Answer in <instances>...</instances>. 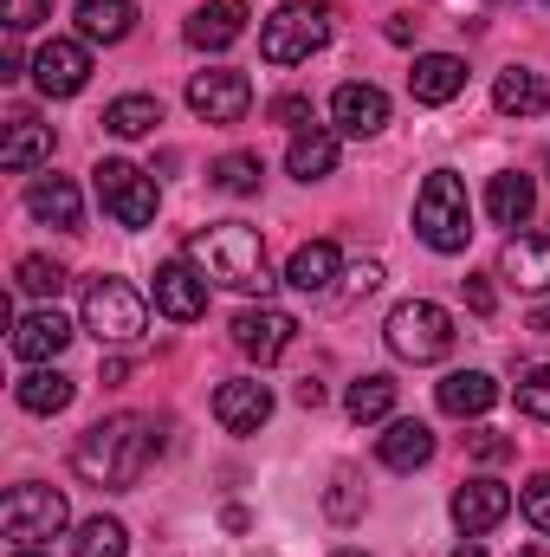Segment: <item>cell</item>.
Segmentation results:
<instances>
[{"instance_id": "1", "label": "cell", "mask_w": 550, "mask_h": 557, "mask_svg": "<svg viewBox=\"0 0 550 557\" xmlns=\"http://www.w3.org/2000/svg\"><path fill=\"white\" fill-rule=\"evenodd\" d=\"M149 460H155V421H142V416L91 421L78 434V447H72V473L85 486H104V493L137 486L142 473H149Z\"/></svg>"}, {"instance_id": "2", "label": "cell", "mask_w": 550, "mask_h": 557, "mask_svg": "<svg viewBox=\"0 0 550 557\" xmlns=\"http://www.w3.org/2000/svg\"><path fill=\"white\" fill-rule=\"evenodd\" d=\"M188 267H201V278H214V285H234V292H273L278 278L266 273V240H260V227H247V221H214V227H201L195 240H188Z\"/></svg>"}, {"instance_id": "3", "label": "cell", "mask_w": 550, "mask_h": 557, "mask_svg": "<svg viewBox=\"0 0 550 557\" xmlns=\"http://www.w3.org/2000/svg\"><path fill=\"white\" fill-rule=\"evenodd\" d=\"M414 234L434 247V253H466L473 240V201H466V182L453 169H434L414 195Z\"/></svg>"}, {"instance_id": "4", "label": "cell", "mask_w": 550, "mask_h": 557, "mask_svg": "<svg viewBox=\"0 0 550 557\" xmlns=\"http://www.w3.org/2000/svg\"><path fill=\"white\" fill-rule=\"evenodd\" d=\"M330 39V7L324 0H278L273 20L260 26V59L266 65H304Z\"/></svg>"}, {"instance_id": "5", "label": "cell", "mask_w": 550, "mask_h": 557, "mask_svg": "<svg viewBox=\"0 0 550 557\" xmlns=\"http://www.w3.org/2000/svg\"><path fill=\"white\" fill-rule=\"evenodd\" d=\"M383 337H389V350H396L402 363H440V357L453 350V311L434 305V298H409V305L389 311Z\"/></svg>"}, {"instance_id": "6", "label": "cell", "mask_w": 550, "mask_h": 557, "mask_svg": "<svg viewBox=\"0 0 550 557\" xmlns=\"http://www.w3.org/2000/svg\"><path fill=\"white\" fill-rule=\"evenodd\" d=\"M65 525H72V506H65L59 486L26 480V486H13V493L0 499V532H7L13 545H46V539H59Z\"/></svg>"}, {"instance_id": "7", "label": "cell", "mask_w": 550, "mask_h": 557, "mask_svg": "<svg viewBox=\"0 0 550 557\" xmlns=\"http://www.w3.org/2000/svg\"><path fill=\"white\" fill-rule=\"evenodd\" d=\"M85 331L98 344H137L142 337V292L124 278H91L85 285Z\"/></svg>"}, {"instance_id": "8", "label": "cell", "mask_w": 550, "mask_h": 557, "mask_svg": "<svg viewBox=\"0 0 550 557\" xmlns=\"http://www.w3.org/2000/svg\"><path fill=\"white\" fill-rule=\"evenodd\" d=\"M91 188H98V201H104V214L117 227H149L155 221V182L142 175L137 162H124V156L98 162L91 169Z\"/></svg>"}, {"instance_id": "9", "label": "cell", "mask_w": 550, "mask_h": 557, "mask_svg": "<svg viewBox=\"0 0 550 557\" xmlns=\"http://www.w3.org/2000/svg\"><path fill=\"white\" fill-rule=\"evenodd\" d=\"M188 111L201 117V124H240L247 111H253V85H247V72H195L188 78Z\"/></svg>"}, {"instance_id": "10", "label": "cell", "mask_w": 550, "mask_h": 557, "mask_svg": "<svg viewBox=\"0 0 550 557\" xmlns=\"http://www.w3.org/2000/svg\"><path fill=\"white\" fill-rule=\"evenodd\" d=\"M291 337H298V318L278 311V305H247V311L234 318V344H240L253 363H278V357L291 350Z\"/></svg>"}, {"instance_id": "11", "label": "cell", "mask_w": 550, "mask_h": 557, "mask_svg": "<svg viewBox=\"0 0 550 557\" xmlns=\"http://www.w3.org/2000/svg\"><path fill=\"white\" fill-rule=\"evenodd\" d=\"M85 78H91V52H85L78 39H46V46L33 52V85H39L46 98H78Z\"/></svg>"}, {"instance_id": "12", "label": "cell", "mask_w": 550, "mask_h": 557, "mask_svg": "<svg viewBox=\"0 0 550 557\" xmlns=\"http://www.w3.org/2000/svg\"><path fill=\"white\" fill-rule=\"evenodd\" d=\"M155 311L175 318V324H195V318L208 311V278H201V267L168 260V267L155 273Z\"/></svg>"}, {"instance_id": "13", "label": "cell", "mask_w": 550, "mask_h": 557, "mask_svg": "<svg viewBox=\"0 0 550 557\" xmlns=\"http://www.w3.org/2000/svg\"><path fill=\"white\" fill-rule=\"evenodd\" d=\"M330 124H337L343 137H376V131L389 124V98H383L376 85L350 78V85H337V98H330Z\"/></svg>"}, {"instance_id": "14", "label": "cell", "mask_w": 550, "mask_h": 557, "mask_svg": "<svg viewBox=\"0 0 550 557\" xmlns=\"http://www.w3.org/2000/svg\"><path fill=\"white\" fill-rule=\"evenodd\" d=\"M512 512V486H499V480H466L460 493H453V525L466 532V539H479V532H492L499 519Z\"/></svg>"}, {"instance_id": "15", "label": "cell", "mask_w": 550, "mask_h": 557, "mask_svg": "<svg viewBox=\"0 0 550 557\" xmlns=\"http://www.w3.org/2000/svg\"><path fill=\"white\" fill-rule=\"evenodd\" d=\"M214 421L227 434H260L273 421V389L266 383H221L214 389Z\"/></svg>"}, {"instance_id": "16", "label": "cell", "mask_w": 550, "mask_h": 557, "mask_svg": "<svg viewBox=\"0 0 550 557\" xmlns=\"http://www.w3.org/2000/svg\"><path fill=\"white\" fill-rule=\"evenodd\" d=\"M46 156H52V124H39L33 111H13V117L0 124V169L26 175V169H39Z\"/></svg>"}, {"instance_id": "17", "label": "cell", "mask_w": 550, "mask_h": 557, "mask_svg": "<svg viewBox=\"0 0 550 557\" xmlns=\"http://www.w3.org/2000/svg\"><path fill=\"white\" fill-rule=\"evenodd\" d=\"M409 91L414 104H453L460 91H466V59H453V52H421L409 72Z\"/></svg>"}, {"instance_id": "18", "label": "cell", "mask_w": 550, "mask_h": 557, "mask_svg": "<svg viewBox=\"0 0 550 557\" xmlns=\"http://www.w3.org/2000/svg\"><path fill=\"white\" fill-rule=\"evenodd\" d=\"M65 344H72V324H65L52 305H46V311H26V318L13 324V357H20V363H52Z\"/></svg>"}, {"instance_id": "19", "label": "cell", "mask_w": 550, "mask_h": 557, "mask_svg": "<svg viewBox=\"0 0 550 557\" xmlns=\"http://www.w3.org/2000/svg\"><path fill=\"white\" fill-rule=\"evenodd\" d=\"M247 33V0H208L201 13H188V46L201 52H227Z\"/></svg>"}, {"instance_id": "20", "label": "cell", "mask_w": 550, "mask_h": 557, "mask_svg": "<svg viewBox=\"0 0 550 557\" xmlns=\"http://www.w3.org/2000/svg\"><path fill=\"white\" fill-rule=\"evenodd\" d=\"M343 273V253H337V240H304L298 253H291V267H285V285H298L304 298H324L330 285Z\"/></svg>"}, {"instance_id": "21", "label": "cell", "mask_w": 550, "mask_h": 557, "mask_svg": "<svg viewBox=\"0 0 550 557\" xmlns=\"http://www.w3.org/2000/svg\"><path fill=\"white\" fill-rule=\"evenodd\" d=\"M499 278H512L518 292H550V240L512 234V240L499 247Z\"/></svg>"}, {"instance_id": "22", "label": "cell", "mask_w": 550, "mask_h": 557, "mask_svg": "<svg viewBox=\"0 0 550 557\" xmlns=\"http://www.w3.org/2000/svg\"><path fill=\"white\" fill-rule=\"evenodd\" d=\"M434 396H440V416H453V421H479L486 409H492V403H499V383H492L486 370H453V376H447V383H440Z\"/></svg>"}, {"instance_id": "23", "label": "cell", "mask_w": 550, "mask_h": 557, "mask_svg": "<svg viewBox=\"0 0 550 557\" xmlns=\"http://www.w3.org/2000/svg\"><path fill=\"white\" fill-rule=\"evenodd\" d=\"M486 214H492L499 227H525V221L538 214V182L518 175V169L492 175V188H486Z\"/></svg>"}, {"instance_id": "24", "label": "cell", "mask_w": 550, "mask_h": 557, "mask_svg": "<svg viewBox=\"0 0 550 557\" xmlns=\"http://www.w3.org/2000/svg\"><path fill=\"white\" fill-rule=\"evenodd\" d=\"M337 137H343V131H324V124H304V131L291 137V149H285V169H291L298 182H324V175L337 169Z\"/></svg>"}, {"instance_id": "25", "label": "cell", "mask_w": 550, "mask_h": 557, "mask_svg": "<svg viewBox=\"0 0 550 557\" xmlns=\"http://www.w3.org/2000/svg\"><path fill=\"white\" fill-rule=\"evenodd\" d=\"M26 208H33V221H46V227H78V214H85V201H78V188H72L65 175H39V182L26 188Z\"/></svg>"}, {"instance_id": "26", "label": "cell", "mask_w": 550, "mask_h": 557, "mask_svg": "<svg viewBox=\"0 0 550 557\" xmlns=\"http://www.w3.org/2000/svg\"><path fill=\"white\" fill-rule=\"evenodd\" d=\"M376 454H383V467L414 473V467L434 460V434H427V421H389V434L376 441Z\"/></svg>"}, {"instance_id": "27", "label": "cell", "mask_w": 550, "mask_h": 557, "mask_svg": "<svg viewBox=\"0 0 550 557\" xmlns=\"http://www.w3.org/2000/svg\"><path fill=\"white\" fill-rule=\"evenodd\" d=\"M137 26V0H78V33L91 46H117Z\"/></svg>"}, {"instance_id": "28", "label": "cell", "mask_w": 550, "mask_h": 557, "mask_svg": "<svg viewBox=\"0 0 550 557\" xmlns=\"http://www.w3.org/2000/svg\"><path fill=\"white\" fill-rule=\"evenodd\" d=\"M492 104H499L505 117H538V111L550 104V85L538 78V72H518V65H512V72H499Z\"/></svg>"}, {"instance_id": "29", "label": "cell", "mask_w": 550, "mask_h": 557, "mask_svg": "<svg viewBox=\"0 0 550 557\" xmlns=\"http://www.w3.org/2000/svg\"><path fill=\"white\" fill-rule=\"evenodd\" d=\"M20 409L26 416H59L65 403H72V376H59V370H33V376H20Z\"/></svg>"}, {"instance_id": "30", "label": "cell", "mask_w": 550, "mask_h": 557, "mask_svg": "<svg viewBox=\"0 0 550 557\" xmlns=\"http://www.w3.org/2000/svg\"><path fill=\"white\" fill-rule=\"evenodd\" d=\"M155 124H162V104H155V98H142V91L117 98V104L104 111V131H111V137H149Z\"/></svg>"}, {"instance_id": "31", "label": "cell", "mask_w": 550, "mask_h": 557, "mask_svg": "<svg viewBox=\"0 0 550 557\" xmlns=\"http://www.w3.org/2000/svg\"><path fill=\"white\" fill-rule=\"evenodd\" d=\"M124 552H130V532L117 519H104V512L72 532V557H124Z\"/></svg>"}, {"instance_id": "32", "label": "cell", "mask_w": 550, "mask_h": 557, "mask_svg": "<svg viewBox=\"0 0 550 557\" xmlns=\"http://www.w3.org/2000/svg\"><path fill=\"white\" fill-rule=\"evenodd\" d=\"M266 182V162L253 156V149H227L221 162H214V188H227V195H253Z\"/></svg>"}, {"instance_id": "33", "label": "cell", "mask_w": 550, "mask_h": 557, "mask_svg": "<svg viewBox=\"0 0 550 557\" xmlns=\"http://www.w3.org/2000/svg\"><path fill=\"white\" fill-rule=\"evenodd\" d=\"M343 409H350V421H389V409H396V383H389V376H363V383H350Z\"/></svg>"}, {"instance_id": "34", "label": "cell", "mask_w": 550, "mask_h": 557, "mask_svg": "<svg viewBox=\"0 0 550 557\" xmlns=\"http://www.w3.org/2000/svg\"><path fill=\"white\" fill-rule=\"evenodd\" d=\"M20 292H33V298H59V285H65V267L59 260H46V253H26L20 260V273H13Z\"/></svg>"}, {"instance_id": "35", "label": "cell", "mask_w": 550, "mask_h": 557, "mask_svg": "<svg viewBox=\"0 0 550 557\" xmlns=\"http://www.w3.org/2000/svg\"><path fill=\"white\" fill-rule=\"evenodd\" d=\"M518 409H525L532 421H550V363L518 370Z\"/></svg>"}, {"instance_id": "36", "label": "cell", "mask_w": 550, "mask_h": 557, "mask_svg": "<svg viewBox=\"0 0 550 557\" xmlns=\"http://www.w3.org/2000/svg\"><path fill=\"white\" fill-rule=\"evenodd\" d=\"M518 512L532 519V532L550 539V473H532V480L518 486Z\"/></svg>"}, {"instance_id": "37", "label": "cell", "mask_w": 550, "mask_h": 557, "mask_svg": "<svg viewBox=\"0 0 550 557\" xmlns=\"http://www.w3.org/2000/svg\"><path fill=\"white\" fill-rule=\"evenodd\" d=\"M324 506H330V519H337V525H350V519L363 512V499H357V473H337V480H330V493H324Z\"/></svg>"}, {"instance_id": "38", "label": "cell", "mask_w": 550, "mask_h": 557, "mask_svg": "<svg viewBox=\"0 0 550 557\" xmlns=\"http://www.w3.org/2000/svg\"><path fill=\"white\" fill-rule=\"evenodd\" d=\"M466 447H473L486 467H499V460H512V454H518V441H512V434H492V428H473V434H466Z\"/></svg>"}, {"instance_id": "39", "label": "cell", "mask_w": 550, "mask_h": 557, "mask_svg": "<svg viewBox=\"0 0 550 557\" xmlns=\"http://www.w3.org/2000/svg\"><path fill=\"white\" fill-rule=\"evenodd\" d=\"M39 20H52V0H7V33H33Z\"/></svg>"}, {"instance_id": "40", "label": "cell", "mask_w": 550, "mask_h": 557, "mask_svg": "<svg viewBox=\"0 0 550 557\" xmlns=\"http://www.w3.org/2000/svg\"><path fill=\"white\" fill-rule=\"evenodd\" d=\"M376 285H383V260H363V267H350V292H357V298H370Z\"/></svg>"}, {"instance_id": "41", "label": "cell", "mask_w": 550, "mask_h": 557, "mask_svg": "<svg viewBox=\"0 0 550 557\" xmlns=\"http://www.w3.org/2000/svg\"><path fill=\"white\" fill-rule=\"evenodd\" d=\"M460 285H466V305H473V311L486 318V311H492V285H486V273H466Z\"/></svg>"}, {"instance_id": "42", "label": "cell", "mask_w": 550, "mask_h": 557, "mask_svg": "<svg viewBox=\"0 0 550 557\" xmlns=\"http://www.w3.org/2000/svg\"><path fill=\"white\" fill-rule=\"evenodd\" d=\"M273 117H278V124H304V117H311V104H304V98H278Z\"/></svg>"}, {"instance_id": "43", "label": "cell", "mask_w": 550, "mask_h": 557, "mask_svg": "<svg viewBox=\"0 0 550 557\" xmlns=\"http://www.w3.org/2000/svg\"><path fill=\"white\" fill-rule=\"evenodd\" d=\"M383 33H389V39H396V46H409V39H414V20H409V13H396V20H389V26H383Z\"/></svg>"}, {"instance_id": "44", "label": "cell", "mask_w": 550, "mask_h": 557, "mask_svg": "<svg viewBox=\"0 0 550 557\" xmlns=\"http://www.w3.org/2000/svg\"><path fill=\"white\" fill-rule=\"evenodd\" d=\"M317 403H324V383L304 376V383H298V409H317Z\"/></svg>"}, {"instance_id": "45", "label": "cell", "mask_w": 550, "mask_h": 557, "mask_svg": "<svg viewBox=\"0 0 550 557\" xmlns=\"http://www.w3.org/2000/svg\"><path fill=\"white\" fill-rule=\"evenodd\" d=\"M26 72V59H20V46H7V59H0V78H20Z\"/></svg>"}, {"instance_id": "46", "label": "cell", "mask_w": 550, "mask_h": 557, "mask_svg": "<svg viewBox=\"0 0 550 557\" xmlns=\"http://www.w3.org/2000/svg\"><path fill=\"white\" fill-rule=\"evenodd\" d=\"M532 331H550V305L538 311V318H532Z\"/></svg>"}, {"instance_id": "47", "label": "cell", "mask_w": 550, "mask_h": 557, "mask_svg": "<svg viewBox=\"0 0 550 557\" xmlns=\"http://www.w3.org/2000/svg\"><path fill=\"white\" fill-rule=\"evenodd\" d=\"M453 557H486V552H479V545H460V552H453Z\"/></svg>"}, {"instance_id": "48", "label": "cell", "mask_w": 550, "mask_h": 557, "mask_svg": "<svg viewBox=\"0 0 550 557\" xmlns=\"http://www.w3.org/2000/svg\"><path fill=\"white\" fill-rule=\"evenodd\" d=\"M13 557H46V552H33V545H20V552H13Z\"/></svg>"}, {"instance_id": "49", "label": "cell", "mask_w": 550, "mask_h": 557, "mask_svg": "<svg viewBox=\"0 0 550 557\" xmlns=\"http://www.w3.org/2000/svg\"><path fill=\"white\" fill-rule=\"evenodd\" d=\"M337 557H363V552H337Z\"/></svg>"}, {"instance_id": "50", "label": "cell", "mask_w": 550, "mask_h": 557, "mask_svg": "<svg viewBox=\"0 0 550 557\" xmlns=\"http://www.w3.org/2000/svg\"><path fill=\"white\" fill-rule=\"evenodd\" d=\"M518 557H538V552H518Z\"/></svg>"}, {"instance_id": "51", "label": "cell", "mask_w": 550, "mask_h": 557, "mask_svg": "<svg viewBox=\"0 0 550 557\" xmlns=\"http://www.w3.org/2000/svg\"><path fill=\"white\" fill-rule=\"evenodd\" d=\"M545 7H550V0H545Z\"/></svg>"}]
</instances>
